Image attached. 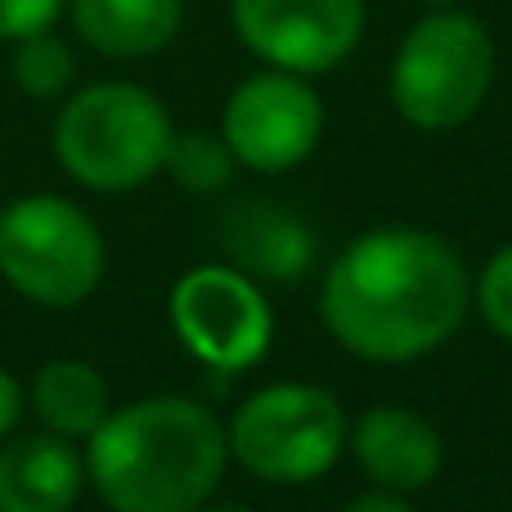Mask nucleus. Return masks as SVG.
<instances>
[{
	"label": "nucleus",
	"instance_id": "nucleus-1",
	"mask_svg": "<svg viewBox=\"0 0 512 512\" xmlns=\"http://www.w3.org/2000/svg\"><path fill=\"white\" fill-rule=\"evenodd\" d=\"M472 306L463 256L432 230L382 225L346 243L319 288V319L342 351L409 364L454 337Z\"/></svg>",
	"mask_w": 512,
	"mask_h": 512
},
{
	"label": "nucleus",
	"instance_id": "nucleus-2",
	"mask_svg": "<svg viewBox=\"0 0 512 512\" xmlns=\"http://www.w3.org/2000/svg\"><path fill=\"white\" fill-rule=\"evenodd\" d=\"M230 463V432L207 405L149 396L90 432L86 481L113 512H194Z\"/></svg>",
	"mask_w": 512,
	"mask_h": 512
},
{
	"label": "nucleus",
	"instance_id": "nucleus-3",
	"mask_svg": "<svg viewBox=\"0 0 512 512\" xmlns=\"http://www.w3.org/2000/svg\"><path fill=\"white\" fill-rule=\"evenodd\" d=\"M171 113L135 81H95L54 117V158L77 185L126 194L149 185L171 149Z\"/></svg>",
	"mask_w": 512,
	"mask_h": 512
},
{
	"label": "nucleus",
	"instance_id": "nucleus-4",
	"mask_svg": "<svg viewBox=\"0 0 512 512\" xmlns=\"http://www.w3.org/2000/svg\"><path fill=\"white\" fill-rule=\"evenodd\" d=\"M495 81V41L481 18L436 9L414 23L391 59V104L418 131H454L481 113Z\"/></svg>",
	"mask_w": 512,
	"mask_h": 512
},
{
	"label": "nucleus",
	"instance_id": "nucleus-5",
	"mask_svg": "<svg viewBox=\"0 0 512 512\" xmlns=\"http://www.w3.org/2000/svg\"><path fill=\"white\" fill-rule=\"evenodd\" d=\"M104 239L77 203L27 194L0 212V274L45 310H72L104 279Z\"/></svg>",
	"mask_w": 512,
	"mask_h": 512
},
{
	"label": "nucleus",
	"instance_id": "nucleus-6",
	"mask_svg": "<svg viewBox=\"0 0 512 512\" xmlns=\"http://www.w3.org/2000/svg\"><path fill=\"white\" fill-rule=\"evenodd\" d=\"M230 454L270 486H306L337 463L346 445V414L333 391L310 382H274L230 418Z\"/></svg>",
	"mask_w": 512,
	"mask_h": 512
},
{
	"label": "nucleus",
	"instance_id": "nucleus-7",
	"mask_svg": "<svg viewBox=\"0 0 512 512\" xmlns=\"http://www.w3.org/2000/svg\"><path fill=\"white\" fill-rule=\"evenodd\" d=\"M171 328L207 369L243 373L270 351L274 315L256 279L239 265H198L171 288Z\"/></svg>",
	"mask_w": 512,
	"mask_h": 512
},
{
	"label": "nucleus",
	"instance_id": "nucleus-8",
	"mask_svg": "<svg viewBox=\"0 0 512 512\" xmlns=\"http://www.w3.org/2000/svg\"><path fill=\"white\" fill-rule=\"evenodd\" d=\"M221 135L239 167L261 176H283L315 153L324 135V99L306 77L283 68H265L239 81L225 99Z\"/></svg>",
	"mask_w": 512,
	"mask_h": 512
},
{
	"label": "nucleus",
	"instance_id": "nucleus-9",
	"mask_svg": "<svg viewBox=\"0 0 512 512\" xmlns=\"http://www.w3.org/2000/svg\"><path fill=\"white\" fill-rule=\"evenodd\" d=\"M239 41L265 68L333 72L364 36V0H230Z\"/></svg>",
	"mask_w": 512,
	"mask_h": 512
},
{
	"label": "nucleus",
	"instance_id": "nucleus-10",
	"mask_svg": "<svg viewBox=\"0 0 512 512\" xmlns=\"http://www.w3.org/2000/svg\"><path fill=\"white\" fill-rule=\"evenodd\" d=\"M351 454L378 490L414 495L427 490L445 468V441L418 409L373 405L355 418Z\"/></svg>",
	"mask_w": 512,
	"mask_h": 512
},
{
	"label": "nucleus",
	"instance_id": "nucleus-11",
	"mask_svg": "<svg viewBox=\"0 0 512 512\" xmlns=\"http://www.w3.org/2000/svg\"><path fill=\"white\" fill-rule=\"evenodd\" d=\"M86 486V459L68 436L36 432L0 445V512H68Z\"/></svg>",
	"mask_w": 512,
	"mask_h": 512
},
{
	"label": "nucleus",
	"instance_id": "nucleus-12",
	"mask_svg": "<svg viewBox=\"0 0 512 512\" xmlns=\"http://www.w3.org/2000/svg\"><path fill=\"white\" fill-rule=\"evenodd\" d=\"M225 248L230 261L252 279L270 283H292L315 265V234L306 221H297L292 212L261 198L230 207L225 216Z\"/></svg>",
	"mask_w": 512,
	"mask_h": 512
},
{
	"label": "nucleus",
	"instance_id": "nucleus-13",
	"mask_svg": "<svg viewBox=\"0 0 512 512\" xmlns=\"http://www.w3.org/2000/svg\"><path fill=\"white\" fill-rule=\"evenodd\" d=\"M77 36L108 59H149L176 41L185 0H68Z\"/></svg>",
	"mask_w": 512,
	"mask_h": 512
},
{
	"label": "nucleus",
	"instance_id": "nucleus-14",
	"mask_svg": "<svg viewBox=\"0 0 512 512\" xmlns=\"http://www.w3.org/2000/svg\"><path fill=\"white\" fill-rule=\"evenodd\" d=\"M32 409L45 423V432L68 436V441H90V432L113 409V396H108V382L95 364L50 360L32 378Z\"/></svg>",
	"mask_w": 512,
	"mask_h": 512
},
{
	"label": "nucleus",
	"instance_id": "nucleus-15",
	"mask_svg": "<svg viewBox=\"0 0 512 512\" xmlns=\"http://www.w3.org/2000/svg\"><path fill=\"white\" fill-rule=\"evenodd\" d=\"M234 167H239V158L230 153L225 135H203V131L171 135L167 162H162V171L185 194H221L234 180Z\"/></svg>",
	"mask_w": 512,
	"mask_h": 512
},
{
	"label": "nucleus",
	"instance_id": "nucleus-16",
	"mask_svg": "<svg viewBox=\"0 0 512 512\" xmlns=\"http://www.w3.org/2000/svg\"><path fill=\"white\" fill-rule=\"evenodd\" d=\"M9 72H14V86L32 99H59L63 90L77 77V59H72L68 41L59 32H36L14 41V59H9Z\"/></svg>",
	"mask_w": 512,
	"mask_h": 512
},
{
	"label": "nucleus",
	"instance_id": "nucleus-17",
	"mask_svg": "<svg viewBox=\"0 0 512 512\" xmlns=\"http://www.w3.org/2000/svg\"><path fill=\"white\" fill-rule=\"evenodd\" d=\"M472 292H477L481 319L490 324V333H499L504 342H512V243L490 256Z\"/></svg>",
	"mask_w": 512,
	"mask_h": 512
},
{
	"label": "nucleus",
	"instance_id": "nucleus-18",
	"mask_svg": "<svg viewBox=\"0 0 512 512\" xmlns=\"http://www.w3.org/2000/svg\"><path fill=\"white\" fill-rule=\"evenodd\" d=\"M68 0H0V41H23V36L50 32L63 18Z\"/></svg>",
	"mask_w": 512,
	"mask_h": 512
},
{
	"label": "nucleus",
	"instance_id": "nucleus-19",
	"mask_svg": "<svg viewBox=\"0 0 512 512\" xmlns=\"http://www.w3.org/2000/svg\"><path fill=\"white\" fill-rule=\"evenodd\" d=\"M23 387H18V378L9 369H0V441H5L9 432L18 427V418H23Z\"/></svg>",
	"mask_w": 512,
	"mask_h": 512
},
{
	"label": "nucleus",
	"instance_id": "nucleus-20",
	"mask_svg": "<svg viewBox=\"0 0 512 512\" xmlns=\"http://www.w3.org/2000/svg\"><path fill=\"white\" fill-rule=\"evenodd\" d=\"M342 512H414V504L405 495H396V490H364Z\"/></svg>",
	"mask_w": 512,
	"mask_h": 512
},
{
	"label": "nucleus",
	"instance_id": "nucleus-21",
	"mask_svg": "<svg viewBox=\"0 0 512 512\" xmlns=\"http://www.w3.org/2000/svg\"><path fill=\"white\" fill-rule=\"evenodd\" d=\"M194 512H252V508H243V504H198Z\"/></svg>",
	"mask_w": 512,
	"mask_h": 512
},
{
	"label": "nucleus",
	"instance_id": "nucleus-22",
	"mask_svg": "<svg viewBox=\"0 0 512 512\" xmlns=\"http://www.w3.org/2000/svg\"><path fill=\"white\" fill-rule=\"evenodd\" d=\"M423 5H436V9H445V5H454V0H423Z\"/></svg>",
	"mask_w": 512,
	"mask_h": 512
}]
</instances>
